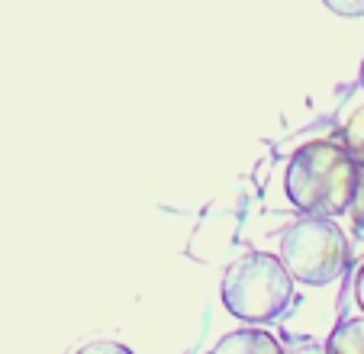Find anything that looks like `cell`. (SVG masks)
I'll use <instances>...</instances> for the list:
<instances>
[{
  "label": "cell",
  "mask_w": 364,
  "mask_h": 354,
  "mask_svg": "<svg viewBox=\"0 0 364 354\" xmlns=\"http://www.w3.org/2000/svg\"><path fill=\"white\" fill-rule=\"evenodd\" d=\"M281 264L309 286L332 284L348 267V242L329 219H296L281 235Z\"/></svg>",
  "instance_id": "3957f363"
},
{
  "label": "cell",
  "mask_w": 364,
  "mask_h": 354,
  "mask_svg": "<svg viewBox=\"0 0 364 354\" xmlns=\"http://www.w3.org/2000/svg\"><path fill=\"white\" fill-rule=\"evenodd\" d=\"M77 354H132V351L126 345H119V341H90Z\"/></svg>",
  "instance_id": "52a82bcc"
},
{
  "label": "cell",
  "mask_w": 364,
  "mask_h": 354,
  "mask_svg": "<svg viewBox=\"0 0 364 354\" xmlns=\"http://www.w3.org/2000/svg\"><path fill=\"white\" fill-rule=\"evenodd\" d=\"M281 258L264 252L232 261L223 274V303L232 316L245 322H271L287 309L294 284Z\"/></svg>",
  "instance_id": "7a4b0ae2"
},
{
  "label": "cell",
  "mask_w": 364,
  "mask_h": 354,
  "mask_svg": "<svg viewBox=\"0 0 364 354\" xmlns=\"http://www.w3.org/2000/svg\"><path fill=\"white\" fill-rule=\"evenodd\" d=\"M326 354H364V316L342 322L326 341Z\"/></svg>",
  "instance_id": "5b68a950"
},
{
  "label": "cell",
  "mask_w": 364,
  "mask_h": 354,
  "mask_svg": "<svg viewBox=\"0 0 364 354\" xmlns=\"http://www.w3.org/2000/svg\"><path fill=\"white\" fill-rule=\"evenodd\" d=\"M355 300H358V306L364 309V264L358 267V274H355Z\"/></svg>",
  "instance_id": "9c48e42d"
},
{
  "label": "cell",
  "mask_w": 364,
  "mask_h": 354,
  "mask_svg": "<svg viewBox=\"0 0 364 354\" xmlns=\"http://www.w3.org/2000/svg\"><path fill=\"white\" fill-rule=\"evenodd\" d=\"M361 87H364V62H361Z\"/></svg>",
  "instance_id": "30bf717a"
},
{
  "label": "cell",
  "mask_w": 364,
  "mask_h": 354,
  "mask_svg": "<svg viewBox=\"0 0 364 354\" xmlns=\"http://www.w3.org/2000/svg\"><path fill=\"white\" fill-rule=\"evenodd\" d=\"M351 219H355L358 229H364V171L358 174V191H355V200H351Z\"/></svg>",
  "instance_id": "ba28073f"
},
{
  "label": "cell",
  "mask_w": 364,
  "mask_h": 354,
  "mask_svg": "<svg viewBox=\"0 0 364 354\" xmlns=\"http://www.w3.org/2000/svg\"><path fill=\"white\" fill-rule=\"evenodd\" d=\"M361 168L338 142H309L290 158L284 191L309 219H329L351 210Z\"/></svg>",
  "instance_id": "6da1fadb"
},
{
  "label": "cell",
  "mask_w": 364,
  "mask_h": 354,
  "mask_svg": "<svg viewBox=\"0 0 364 354\" xmlns=\"http://www.w3.org/2000/svg\"><path fill=\"white\" fill-rule=\"evenodd\" d=\"M210 354H284L274 335L262 332V328H235V332L223 335L213 345Z\"/></svg>",
  "instance_id": "277c9868"
},
{
  "label": "cell",
  "mask_w": 364,
  "mask_h": 354,
  "mask_svg": "<svg viewBox=\"0 0 364 354\" xmlns=\"http://www.w3.org/2000/svg\"><path fill=\"white\" fill-rule=\"evenodd\" d=\"M345 149L355 158V164L364 171V107H358L351 113V119L345 123Z\"/></svg>",
  "instance_id": "8992f818"
}]
</instances>
